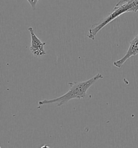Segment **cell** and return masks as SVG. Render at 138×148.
<instances>
[{"label":"cell","mask_w":138,"mask_h":148,"mask_svg":"<svg viewBox=\"0 0 138 148\" xmlns=\"http://www.w3.org/2000/svg\"><path fill=\"white\" fill-rule=\"evenodd\" d=\"M102 78H103V75L98 73L86 81L70 82L69 83V90L64 95L52 99H45L39 101V106H42L43 105L57 103V106H60L66 104L69 101L73 99L80 100L82 98H84L86 97V92L90 87L98 80Z\"/></svg>","instance_id":"obj_1"},{"label":"cell","mask_w":138,"mask_h":148,"mask_svg":"<svg viewBox=\"0 0 138 148\" xmlns=\"http://www.w3.org/2000/svg\"><path fill=\"white\" fill-rule=\"evenodd\" d=\"M133 2L129 3H125L124 5H116L114 7L113 10L110 14L107 17L101 20L99 22L92 25L89 30L87 34V38L92 40H94L97 34L99 31H101L103 27L106 26L108 23L112 22L114 20L118 18L121 15L127 12H131L133 8Z\"/></svg>","instance_id":"obj_2"},{"label":"cell","mask_w":138,"mask_h":148,"mask_svg":"<svg viewBox=\"0 0 138 148\" xmlns=\"http://www.w3.org/2000/svg\"><path fill=\"white\" fill-rule=\"evenodd\" d=\"M28 31L31 35V45L30 50L31 52L36 57H41L46 54L44 46L46 42H43L36 36L34 33V29L32 27L28 28Z\"/></svg>","instance_id":"obj_3"},{"label":"cell","mask_w":138,"mask_h":148,"mask_svg":"<svg viewBox=\"0 0 138 148\" xmlns=\"http://www.w3.org/2000/svg\"><path fill=\"white\" fill-rule=\"evenodd\" d=\"M137 54H138V34L129 42V47L125 56L120 59L114 61L113 65L117 68H121L131 57L135 56Z\"/></svg>","instance_id":"obj_4"},{"label":"cell","mask_w":138,"mask_h":148,"mask_svg":"<svg viewBox=\"0 0 138 148\" xmlns=\"http://www.w3.org/2000/svg\"><path fill=\"white\" fill-rule=\"evenodd\" d=\"M27 1L30 4V5L31 6L32 10H34L36 9V6L39 0H27Z\"/></svg>","instance_id":"obj_5"},{"label":"cell","mask_w":138,"mask_h":148,"mask_svg":"<svg viewBox=\"0 0 138 148\" xmlns=\"http://www.w3.org/2000/svg\"><path fill=\"white\" fill-rule=\"evenodd\" d=\"M41 148H50L47 145H44L43 147H42Z\"/></svg>","instance_id":"obj_6"}]
</instances>
